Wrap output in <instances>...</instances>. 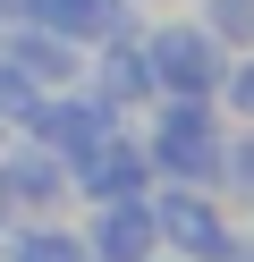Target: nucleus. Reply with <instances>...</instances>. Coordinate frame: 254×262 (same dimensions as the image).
Here are the masks:
<instances>
[{
  "label": "nucleus",
  "instance_id": "2",
  "mask_svg": "<svg viewBox=\"0 0 254 262\" xmlns=\"http://www.w3.org/2000/svg\"><path fill=\"white\" fill-rule=\"evenodd\" d=\"M144 68H152V93H220V68H229V42L212 34L203 17H161L144 26Z\"/></svg>",
  "mask_w": 254,
  "mask_h": 262
},
{
  "label": "nucleus",
  "instance_id": "12",
  "mask_svg": "<svg viewBox=\"0 0 254 262\" xmlns=\"http://www.w3.org/2000/svg\"><path fill=\"white\" fill-rule=\"evenodd\" d=\"M220 186L254 194V127H246V136H229V152H220Z\"/></svg>",
  "mask_w": 254,
  "mask_h": 262
},
{
  "label": "nucleus",
  "instance_id": "5",
  "mask_svg": "<svg viewBox=\"0 0 254 262\" xmlns=\"http://www.w3.org/2000/svg\"><path fill=\"white\" fill-rule=\"evenodd\" d=\"M152 186H161V178H152V152H144L135 127H110L93 152L68 161V194H76V211H85V203H119V194H152Z\"/></svg>",
  "mask_w": 254,
  "mask_h": 262
},
{
  "label": "nucleus",
  "instance_id": "14",
  "mask_svg": "<svg viewBox=\"0 0 254 262\" xmlns=\"http://www.w3.org/2000/svg\"><path fill=\"white\" fill-rule=\"evenodd\" d=\"M9 17H26V0H0V26H9Z\"/></svg>",
  "mask_w": 254,
  "mask_h": 262
},
{
  "label": "nucleus",
  "instance_id": "6",
  "mask_svg": "<svg viewBox=\"0 0 254 262\" xmlns=\"http://www.w3.org/2000/svg\"><path fill=\"white\" fill-rule=\"evenodd\" d=\"M76 237H85V254H93V262H152V254H161V228H152V194L85 203Z\"/></svg>",
  "mask_w": 254,
  "mask_h": 262
},
{
  "label": "nucleus",
  "instance_id": "10",
  "mask_svg": "<svg viewBox=\"0 0 254 262\" xmlns=\"http://www.w3.org/2000/svg\"><path fill=\"white\" fill-rule=\"evenodd\" d=\"M195 17L212 26L229 51H254V0H195Z\"/></svg>",
  "mask_w": 254,
  "mask_h": 262
},
{
  "label": "nucleus",
  "instance_id": "7",
  "mask_svg": "<svg viewBox=\"0 0 254 262\" xmlns=\"http://www.w3.org/2000/svg\"><path fill=\"white\" fill-rule=\"evenodd\" d=\"M0 59H9L26 85H43V93L85 85V42L51 34V26H34V17H9V26H0Z\"/></svg>",
  "mask_w": 254,
  "mask_h": 262
},
{
  "label": "nucleus",
  "instance_id": "1",
  "mask_svg": "<svg viewBox=\"0 0 254 262\" xmlns=\"http://www.w3.org/2000/svg\"><path fill=\"white\" fill-rule=\"evenodd\" d=\"M144 152H152V178H169V186H220L229 136H220V119H212L203 93H152Z\"/></svg>",
  "mask_w": 254,
  "mask_h": 262
},
{
  "label": "nucleus",
  "instance_id": "15",
  "mask_svg": "<svg viewBox=\"0 0 254 262\" xmlns=\"http://www.w3.org/2000/svg\"><path fill=\"white\" fill-rule=\"evenodd\" d=\"M152 262H178V254H152Z\"/></svg>",
  "mask_w": 254,
  "mask_h": 262
},
{
  "label": "nucleus",
  "instance_id": "8",
  "mask_svg": "<svg viewBox=\"0 0 254 262\" xmlns=\"http://www.w3.org/2000/svg\"><path fill=\"white\" fill-rule=\"evenodd\" d=\"M85 85H93L110 110H144V102H152L144 26H135V34H102V42H85Z\"/></svg>",
  "mask_w": 254,
  "mask_h": 262
},
{
  "label": "nucleus",
  "instance_id": "4",
  "mask_svg": "<svg viewBox=\"0 0 254 262\" xmlns=\"http://www.w3.org/2000/svg\"><path fill=\"white\" fill-rule=\"evenodd\" d=\"M0 203H9V220H51V211H68L76 194H68V161L51 152L43 136H9L0 144Z\"/></svg>",
  "mask_w": 254,
  "mask_h": 262
},
{
  "label": "nucleus",
  "instance_id": "9",
  "mask_svg": "<svg viewBox=\"0 0 254 262\" xmlns=\"http://www.w3.org/2000/svg\"><path fill=\"white\" fill-rule=\"evenodd\" d=\"M0 262H93V254H85L76 220H68V211H51V220H9Z\"/></svg>",
  "mask_w": 254,
  "mask_h": 262
},
{
  "label": "nucleus",
  "instance_id": "16",
  "mask_svg": "<svg viewBox=\"0 0 254 262\" xmlns=\"http://www.w3.org/2000/svg\"><path fill=\"white\" fill-rule=\"evenodd\" d=\"M135 9H152V0H135Z\"/></svg>",
  "mask_w": 254,
  "mask_h": 262
},
{
  "label": "nucleus",
  "instance_id": "11",
  "mask_svg": "<svg viewBox=\"0 0 254 262\" xmlns=\"http://www.w3.org/2000/svg\"><path fill=\"white\" fill-rule=\"evenodd\" d=\"M212 102H229V110H237V119H246V127H254V51H237V59H229V68H220V93H212Z\"/></svg>",
  "mask_w": 254,
  "mask_h": 262
},
{
  "label": "nucleus",
  "instance_id": "13",
  "mask_svg": "<svg viewBox=\"0 0 254 262\" xmlns=\"http://www.w3.org/2000/svg\"><path fill=\"white\" fill-rule=\"evenodd\" d=\"M220 262H254V245H246V237H237V245H229V254H220Z\"/></svg>",
  "mask_w": 254,
  "mask_h": 262
},
{
  "label": "nucleus",
  "instance_id": "3",
  "mask_svg": "<svg viewBox=\"0 0 254 262\" xmlns=\"http://www.w3.org/2000/svg\"><path fill=\"white\" fill-rule=\"evenodd\" d=\"M152 228H161V254H178V262H220L237 245V228L220 220V203H212V186H152Z\"/></svg>",
  "mask_w": 254,
  "mask_h": 262
},
{
  "label": "nucleus",
  "instance_id": "17",
  "mask_svg": "<svg viewBox=\"0 0 254 262\" xmlns=\"http://www.w3.org/2000/svg\"><path fill=\"white\" fill-rule=\"evenodd\" d=\"M0 237H9V228H0Z\"/></svg>",
  "mask_w": 254,
  "mask_h": 262
}]
</instances>
